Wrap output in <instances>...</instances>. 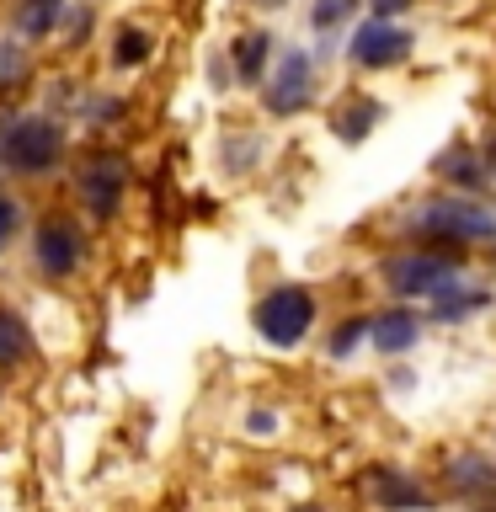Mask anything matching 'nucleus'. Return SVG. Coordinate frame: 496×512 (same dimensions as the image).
Instances as JSON below:
<instances>
[{
	"mask_svg": "<svg viewBox=\"0 0 496 512\" xmlns=\"http://www.w3.org/2000/svg\"><path fill=\"white\" fill-rule=\"evenodd\" d=\"M416 246H448V251H470L496 240V208L486 198H470V192H432V198H416L400 219Z\"/></svg>",
	"mask_w": 496,
	"mask_h": 512,
	"instance_id": "nucleus-1",
	"label": "nucleus"
},
{
	"mask_svg": "<svg viewBox=\"0 0 496 512\" xmlns=\"http://www.w3.org/2000/svg\"><path fill=\"white\" fill-rule=\"evenodd\" d=\"M70 155V134L54 112H0V166L22 182L54 176Z\"/></svg>",
	"mask_w": 496,
	"mask_h": 512,
	"instance_id": "nucleus-2",
	"label": "nucleus"
},
{
	"mask_svg": "<svg viewBox=\"0 0 496 512\" xmlns=\"http://www.w3.org/2000/svg\"><path fill=\"white\" fill-rule=\"evenodd\" d=\"M379 278L395 299H438L464 278V251L448 246H400L379 262Z\"/></svg>",
	"mask_w": 496,
	"mask_h": 512,
	"instance_id": "nucleus-3",
	"label": "nucleus"
},
{
	"mask_svg": "<svg viewBox=\"0 0 496 512\" xmlns=\"http://www.w3.org/2000/svg\"><path fill=\"white\" fill-rule=\"evenodd\" d=\"M320 96V80H315V54L299 43H283L278 59H272V75L262 80V112L267 118H299L310 112Z\"/></svg>",
	"mask_w": 496,
	"mask_h": 512,
	"instance_id": "nucleus-4",
	"label": "nucleus"
},
{
	"mask_svg": "<svg viewBox=\"0 0 496 512\" xmlns=\"http://www.w3.org/2000/svg\"><path fill=\"white\" fill-rule=\"evenodd\" d=\"M128 176H134V160H128L123 150H112V144L91 150L86 160H80V171H75V203H80V214L96 219V224L118 219Z\"/></svg>",
	"mask_w": 496,
	"mask_h": 512,
	"instance_id": "nucleus-5",
	"label": "nucleus"
},
{
	"mask_svg": "<svg viewBox=\"0 0 496 512\" xmlns=\"http://www.w3.org/2000/svg\"><path fill=\"white\" fill-rule=\"evenodd\" d=\"M251 326L256 336H262L267 347H299L304 336L315 331V294L304 283H278V288H267L262 299H256V310H251Z\"/></svg>",
	"mask_w": 496,
	"mask_h": 512,
	"instance_id": "nucleus-6",
	"label": "nucleus"
},
{
	"mask_svg": "<svg viewBox=\"0 0 496 512\" xmlns=\"http://www.w3.org/2000/svg\"><path fill=\"white\" fill-rule=\"evenodd\" d=\"M86 224H80L75 214H43L38 224H32V267H38V278L48 283H70L80 267H86Z\"/></svg>",
	"mask_w": 496,
	"mask_h": 512,
	"instance_id": "nucleus-7",
	"label": "nucleus"
},
{
	"mask_svg": "<svg viewBox=\"0 0 496 512\" xmlns=\"http://www.w3.org/2000/svg\"><path fill=\"white\" fill-rule=\"evenodd\" d=\"M416 54V32L400 22H379V16H363L358 27L347 32V59L352 70L379 75V70H400Z\"/></svg>",
	"mask_w": 496,
	"mask_h": 512,
	"instance_id": "nucleus-8",
	"label": "nucleus"
},
{
	"mask_svg": "<svg viewBox=\"0 0 496 512\" xmlns=\"http://www.w3.org/2000/svg\"><path fill=\"white\" fill-rule=\"evenodd\" d=\"M363 496H368V507H379V512H427L438 502L411 470H395V464H368Z\"/></svg>",
	"mask_w": 496,
	"mask_h": 512,
	"instance_id": "nucleus-9",
	"label": "nucleus"
},
{
	"mask_svg": "<svg viewBox=\"0 0 496 512\" xmlns=\"http://www.w3.org/2000/svg\"><path fill=\"white\" fill-rule=\"evenodd\" d=\"M448 192H470V198H486V192L496 187L491 182V171H486V155H480V144L470 139H448L438 155H432V166H427Z\"/></svg>",
	"mask_w": 496,
	"mask_h": 512,
	"instance_id": "nucleus-10",
	"label": "nucleus"
},
{
	"mask_svg": "<svg viewBox=\"0 0 496 512\" xmlns=\"http://www.w3.org/2000/svg\"><path fill=\"white\" fill-rule=\"evenodd\" d=\"M272 59H278V38L267 27H240L230 38V80L240 91H262V80L272 75Z\"/></svg>",
	"mask_w": 496,
	"mask_h": 512,
	"instance_id": "nucleus-11",
	"label": "nucleus"
},
{
	"mask_svg": "<svg viewBox=\"0 0 496 512\" xmlns=\"http://www.w3.org/2000/svg\"><path fill=\"white\" fill-rule=\"evenodd\" d=\"M368 342L384 358H400V352H411L422 342V315L406 310V304H384V310L368 315Z\"/></svg>",
	"mask_w": 496,
	"mask_h": 512,
	"instance_id": "nucleus-12",
	"label": "nucleus"
},
{
	"mask_svg": "<svg viewBox=\"0 0 496 512\" xmlns=\"http://www.w3.org/2000/svg\"><path fill=\"white\" fill-rule=\"evenodd\" d=\"M379 118H384V102H379V96L352 91V96H342V102L331 107V134L342 139V144H363V139L379 128Z\"/></svg>",
	"mask_w": 496,
	"mask_h": 512,
	"instance_id": "nucleus-13",
	"label": "nucleus"
},
{
	"mask_svg": "<svg viewBox=\"0 0 496 512\" xmlns=\"http://www.w3.org/2000/svg\"><path fill=\"white\" fill-rule=\"evenodd\" d=\"M70 0H11V32L22 43H48V38H59V16Z\"/></svg>",
	"mask_w": 496,
	"mask_h": 512,
	"instance_id": "nucleus-14",
	"label": "nucleus"
},
{
	"mask_svg": "<svg viewBox=\"0 0 496 512\" xmlns=\"http://www.w3.org/2000/svg\"><path fill=\"white\" fill-rule=\"evenodd\" d=\"M155 59V32L144 22H118L107 38V64L112 70H144Z\"/></svg>",
	"mask_w": 496,
	"mask_h": 512,
	"instance_id": "nucleus-15",
	"label": "nucleus"
},
{
	"mask_svg": "<svg viewBox=\"0 0 496 512\" xmlns=\"http://www.w3.org/2000/svg\"><path fill=\"white\" fill-rule=\"evenodd\" d=\"M480 310H491V288L486 283H454V288H443L438 299H432V320L438 326H464L470 315H480Z\"/></svg>",
	"mask_w": 496,
	"mask_h": 512,
	"instance_id": "nucleus-16",
	"label": "nucleus"
},
{
	"mask_svg": "<svg viewBox=\"0 0 496 512\" xmlns=\"http://www.w3.org/2000/svg\"><path fill=\"white\" fill-rule=\"evenodd\" d=\"M443 486L459 491V496L496 491V459H486V454H454V459H448V470H443Z\"/></svg>",
	"mask_w": 496,
	"mask_h": 512,
	"instance_id": "nucleus-17",
	"label": "nucleus"
},
{
	"mask_svg": "<svg viewBox=\"0 0 496 512\" xmlns=\"http://www.w3.org/2000/svg\"><path fill=\"white\" fill-rule=\"evenodd\" d=\"M32 352V326L22 310H11V304H0V374H11V368H22Z\"/></svg>",
	"mask_w": 496,
	"mask_h": 512,
	"instance_id": "nucleus-18",
	"label": "nucleus"
},
{
	"mask_svg": "<svg viewBox=\"0 0 496 512\" xmlns=\"http://www.w3.org/2000/svg\"><path fill=\"white\" fill-rule=\"evenodd\" d=\"M27 80H32V43H22L6 27V32H0V96L27 91Z\"/></svg>",
	"mask_w": 496,
	"mask_h": 512,
	"instance_id": "nucleus-19",
	"label": "nucleus"
},
{
	"mask_svg": "<svg viewBox=\"0 0 496 512\" xmlns=\"http://www.w3.org/2000/svg\"><path fill=\"white\" fill-rule=\"evenodd\" d=\"M91 27H96V6H91V0H70L64 16H59V43L64 48H86Z\"/></svg>",
	"mask_w": 496,
	"mask_h": 512,
	"instance_id": "nucleus-20",
	"label": "nucleus"
},
{
	"mask_svg": "<svg viewBox=\"0 0 496 512\" xmlns=\"http://www.w3.org/2000/svg\"><path fill=\"white\" fill-rule=\"evenodd\" d=\"M368 342V315H347L342 326H336L331 336H326V358H336V363H347L352 352H358Z\"/></svg>",
	"mask_w": 496,
	"mask_h": 512,
	"instance_id": "nucleus-21",
	"label": "nucleus"
},
{
	"mask_svg": "<svg viewBox=\"0 0 496 512\" xmlns=\"http://www.w3.org/2000/svg\"><path fill=\"white\" fill-rule=\"evenodd\" d=\"M352 11H358V0H315V6H310V27L320 32V38H336V27H342Z\"/></svg>",
	"mask_w": 496,
	"mask_h": 512,
	"instance_id": "nucleus-22",
	"label": "nucleus"
},
{
	"mask_svg": "<svg viewBox=\"0 0 496 512\" xmlns=\"http://www.w3.org/2000/svg\"><path fill=\"white\" fill-rule=\"evenodd\" d=\"M123 112H128V102H123V96H112V91H102V96H91V102L80 107V118H86L91 128H107V123H118Z\"/></svg>",
	"mask_w": 496,
	"mask_h": 512,
	"instance_id": "nucleus-23",
	"label": "nucleus"
},
{
	"mask_svg": "<svg viewBox=\"0 0 496 512\" xmlns=\"http://www.w3.org/2000/svg\"><path fill=\"white\" fill-rule=\"evenodd\" d=\"M16 230H22V203H16L11 192L0 187V251L11 246V235H16Z\"/></svg>",
	"mask_w": 496,
	"mask_h": 512,
	"instance_id": "nucleus-24",
	"label": "nucleus"
},
{
	"mask_svg": "<svg viewBox=\"0 0 496 512\" xmlns=\"http://www.w3.org/2000/svg\"><path fill=\"white\" fill-rule=\"evenodd\" d=\"M416 6V0H368V16H379V22H400Z\"/></svg>",
	"mask_w": 496,
	"mask_h": 512,
	"instance_id": "nucleus-25",
	"label": "nucleus"
},
{
	"mask_svg": "<svg viewBox=\"0 0 496 512\" xmlns=\"http://www.w3.org/2000/svg\"><path fill=\"white\" fill-rule=\"evenodd\" d=\"M246 432H251V438H272V432H278V411H251Z\"/></svg>",
	"mask_w": 496,
	"mask_h": 512,
	"instance_id": "nucleus-26",
	"label": "nucleus"
},
{
	"mask_svg": "<svg viewBox=\"0 0 496 512\" xmlns=\"http://www.w3.org/2000/svg\"><path fill=\"white\" fill-rule=\"evenodd\" d=\"M480 155H486V171H491V182H496V123L486 128V139H480Z\"/></svg>",
	"mask_w": 496,
	"mask_h": 512,
	"instance_id": "nucleus-27",
	"label": "nucleus"
},
{
	"mask_svg": "<svg viewBox=\"0 0 496 512\" xmlns=\"http://www.w3.org/2000/svg\"><path fill=\"white\" fill-rule=\"evenodd\" d=\"M251 6H256V11H283L288 0H251Z\"/></svg>",
	"mask_w": 496,
	"mask_h": 512,
	"instance_id": "nucleus-28",
	"label": "nucleus"
},
{
	"mask_svg": "<svg viewBox=\"0 0 496 512\" xmlns=\"http://www.w3.org/2000/svg\"><path fill=\"white\" fill-rule=\"evenodd\" d=\"M294 512H326V507H310V502H304V507H294Z\"/></svg>",
	"mask_w": 496,
	"mask_h": 512,
	"instance_id": "nucleus-29",
	"label": "nucleus"
}]
</instances>
